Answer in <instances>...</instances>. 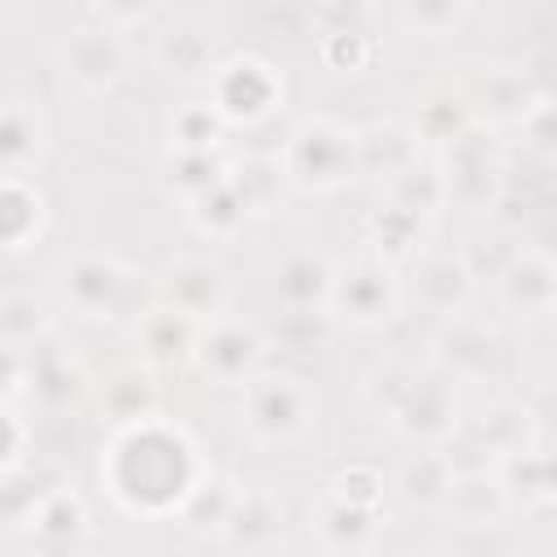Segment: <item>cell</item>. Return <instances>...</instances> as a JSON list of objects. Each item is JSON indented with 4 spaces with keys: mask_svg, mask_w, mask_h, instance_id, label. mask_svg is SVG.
Listing matches in <instances>:
<instances>
[{
    "mask_svg": "<svg viewBox=\"0 0 557 557\" xmlns=\"http://www.w3.org/2000/svg\"><path fill=\"white\" fill-rule=\"evenodd\" d=\"M479 440H483V448L500 461V457L522 453V448L535 444V418H531V409L518 405V400H496V405H487L483 418H479Z\"/></svg>",
    "mask_w": 557,
    "mask_h": 557,
    "instance_id": "obj_20",
    "label": "cell"
},
{
    "mask_svg": "<svg viewBox=\"0 0 557 557\" xmlns=\"http://www.w3.org/2000/svg\"><path fill=\"white\" fill-rule=\"evenodd\" d=\"M222 117H218V109L205 100V104H183L178 113H174V122H170V139H174V148H187V152H200V148H218V139H222Z\"/></svg>",
    "mask_w": 557,
    "mask_h": 557,
    "instance_id": "obj_33",
    "label": "cell"
},
{
    "mask_svg": "<svg viewBox=\"0 0 557 557\" xmlns=\"http://www.w3.org/2000/svg\"><path fill=\"white\" fill-rule=\"evenodd\" d=\"M387 205H396V209H405V213H413V218H431L440 205H448L444 200V183H440V170L435 165H405L400 174H392L387 178Z\"/></svg>",
    "mask_w": 557,
    "mask_h": 557,
    "instance_id": "obj_26",
    "label": "cell"
},
{
    "mask_svg": "<svg viewBox=\"0 0 557 557\" xmlns=\"http://www.w3.org/2000/svg\"><path fill=\"white\" fill-rule=\"evenodd\" d=\"M218 531L235 548H274L283 535V509L270 492H235Z\"/></svg>",
    "mask_w": 557,
    "mask_h": 557,
    "instance_id": "obj_17",
    "label": "cell"
},
{
    "mask_svg": "<svg viewBox=\"0 0 557 557\" xmlns=\"http://www.w3.org/2000/svg\"><path fill=\"white\" fill-rule=\"evenodd\" d=\"M278 96L283 83L274 78V70L252 57H235L226 65H213L209 74V104L222 122H261L265 113H274Z\"/></svg>",
    "mask_w": 557,
    "mask_h": 557,
    "instance_id": "obj_7",
    "label": "cell"
},
{
    "mask_svg": "<svg viewBox=\"0 0 557 557\" xmlns=\"http://www.w3.org/2000/svg\"><path fill=\"white\" fill-rule=\"evenodd\" d=\"M413 287H418V300H422L426 313L453 318V313L466 309V300L474 292V274H470V265L461 257L440 252V257H422L418 261V283Z\"/></svg>",
    "mask_w": 557,
    "mask_h": 557,
    "instance_id": "obj_15",
    "label": "cell"
},
{
    "mask_svg": "<svg viewBox=\"0 0 557 557\" xmlns=\"http://www.w3.org/2000/svg\"><path fill=\"white\" fill-rule=\"evenodd\" d=\"M78 383H83V374H78V366L70 357H39V366H35V374H30L26 387L48 409H57V405H65V400L78 396Z\"/></svg>",
    "mask_w": 557,
    "mask_h": 557,
    "instance_id": "obj_34",
    "label": "cell"
},
{
    "mask_svg": "<svg viewBox=\"0 0 557 557\" xmlns=\"http://www.w3.org/2000/svg\"><path fill=\"white\" fill-rule=\"evenodd\" d=\"M126 70V44L113 26H83L65 44V74L83 91H109Z\"/></svg>",
    "mask_w": 557,
    "mask_h": 557,
    "instance_id": "obj_11",
    "label": "cell"
},
{
    "mask_svg": "<svg viewBox=\"0 0 557 557\" xmlns=\"http://www.w3.org/2000/svg\"><path fill=\"white\" fill-rule=\"evenodd\" d=\"M200 326L205 322H196L183 309L161 300V305H152V309H144L135 318V339H139V348H144V357L152 366H183V361L196 357Z\"/></svg>",
    "mask_w": 557,
    "mask_h": 557,
    "instance_id": "obj_12",
    "label": "cell"
},
{
    "mask_svg": "<svg viewBox=\"0 0 557 557\" xmlns=\"http://www.w3.org/2000/svg\"><path fill=\"white\" fill-rule=\"evenodd\" d=\"M505 505H509V500H505V492H500L496 474L487 479V470L466 474V479H457V474H453L448 496H444V509H448L457 522H466V527H492V522L500 518V509H505Z\"/></svg>",
    "mask_w": 557,
    "mask_h": 557,
    "instance_id": "obj_21",
    "label": "cell"
},
{
    "mask_svg": "<svg viewBox=\"0 0 557 557\" xmlns=\"http://www.w3.org/2000/svg\"><path fill=\"white\" fill-rule=\"evenodd\" d=\"M374 383H387L379 409L396 431L409 440H444L457 422V396H453V374L444 370H418V366H383L374 370Z\"/></svg>",
    "mask_w": 557,
    "mask_h": 557,
    "instance_id": "obj_2",
    "label": "cell"
},
{
    "mask_svg": "<svg viewBox=\"0 0 557 557\" xmlns=\"http://www.w3.org/2000/svg\"><path fill=\"white\" fill-rule=\"evenodd\" d=\"M61 292L83 318H117L135 300V274L113 257H78L65 265Z\"/></svg>",
    "mask_w": 557,
    "mask_h": 557,
    "instance_id": "obj_9",
    "label": "cell"
},
{
    "mask_svg": "<svg viewBox=\"0 0 557 557\" xmlns=\"http://www.w3.org/2000/svg\"><path fill=\"white\" fill-rule=\"evenodd\" d=\"M313 409H318V400H313V392H309L300 379L261 374V370H257V374L244 383V405H239L244 426H248L257 440H265V444H283V440L305 435L309 422H313Z\"/></svg>",
    "mask_w": 557,
    "mask_h": 557,
    "instance_id": "obj_4",
    "label": "cell"
},
{
    "mask_svg": "<svg viewBox=\"0 0 557 557\" xmlns=\"http://www.w3.org/2000/svg\"><path fill=\"white\" fill-rule=\"evenodd\" d=\"M117 500L131 509H165L183 505V496L196 483V457L183 431L157 426L152 413L139 422H126L113 440V466H109Z\"/></svg>",
    "mask_w": 557,
    "mask_h": 557,
    "instance_id": "obj_1",
    "label": "cell"
},
{
    "mask_svg": "<svg viewBox=\"0 0 557 557\" xmlns=\"http://www.w3.org/2000/svg\"><path fill=\"white\" fill-rule=\"evenodd\" d=\"M152 4H157V0H91V9H96V13L104 17V26H113V30L144 22Z\"/></svg>",
    "mask_w": 557,
    "mask_h": 557,
    "instance_id": "obj_36",
    "label": "cell"
},
{
    "mask_svg": "<svg viewBox=\"0 0 557 557\" xmlns=\"http://www.w3.org/2000/svg\"><path fill=\"white\" fill-rule=\"evenodd\" d=\"M17 440H22V431H17L13 413H9V409H0V461H9V457L17 453Z\"/></svg>",
    "mask_w": 557,
    "mask_h": 557,
    "instance_id": "obj_37",
    "label": "cell"
},
{
    "mask_svg": "<svg viewBox=\"0 0 557 557\" xmlns=\"http://www.w3.org/2000/svg\"><path fill=\"white\" fill-rule=\"evenodd\" d=\"M496 483L505 492V500H522V505H544L553 496V479H548V457L531 448L500 457L496 466Z\"/></svg>",
    "mask_w": 557,
    "mask_h": 557,
    "instance_id": "obj_24",
    "label": "cell"
},
{
    "mask_svg": "<svg viewBox=\"0 0 557 557\" xmlns=\"http://www.w3.org/2000/svg\"><path fill=\"white\" fill-rule=\"evenodd\" d=\"M448 326L440 331L435 348H440V370L453 374V379H483L492 370V357L500 352V339L492 326L466 318V313H453L444 318Z\"/></svg>",
    "mask_w": 557,
    "mask_h": 557,
    "instance_id": "obj_13",
    "label": "cell"
},
{
    "mask_svg": "<svg viewBox=\"0 0 557 557\" xmlns=\"http://www.w3.org/2000/svg\"><path fill=\"white\" fill-rule=\"evenodd\" d=\"M226 178V161L213 152V148H200V152H187V148H174L170 157V183L191 200L196 191H209L213 183Z\"/></svg>",
    "mask_w": 557,
    "mask_h": 557,
    "instance_id": "obj_32",
    "label": "cell"
},
{
    "mask_svg": "<svg viewBox=\"0 0 557 557\" xmlns=\"http://www.w3.org/2000/svg\"><path fill=\"white\" fill-rule=\"evenodd\" d=\"M448 483H453V461L440 457V453H418V457L400 470V492H405V500H409V505H422V509L444 505Z\"/></svg>",
    "mask_w": 557,
    "mask_h": 557,
    "instance_id": "obj_27",
    "label": "cell"
},
{
    "mask_svg": "<svg viewBox=\"0 0 557 557\" xmlns=\"http://www.w3.org/2000/svg\"><path fill=\"white\" fill-rule=\"evenodd\" d=\"M370 231H374V239H379V257H383V261H400V257H413V252H418L422 218H413V213L387 205V209L374 213Z\"/></svg>",
    "mask_w": 557,
    "mask_h": 557,
    "instance_id": "obj_31",
    "label": "cell"
},
{
    "mask_svg": "<svg viewBox=\"0 0 557 557\" xmlns=\"http://www.w3.org/2000/svg\"><path fill=\"white\" fill-rule=\"evenodd\" d=\"M326 313L344 318L352 326H379L396 313V278L392 261L383 257H357L348 265H335L331 292H326Z\"/></svg>",
    "mask_w": 557,
    "mask_h": 557,
    "instance_id": "obj_5",
    "label": "cell"
},
{
    "mask_svg": "<svg viewBox=\"0 0 557 557\" xmlns=\"http://www.w3.org/2000/svg\"><path fill=\"white\" fill-rule=\"evenodd\" d=\"M331 274H335V265L326 257L296 252L274 270V296L283 300V309H326Z\"/></svg>",
    "mask_w": 557,
    "mask_h": 557,
    "instance_id": "obj_19",
    "label": "cell"
},
{
    "mask_svg": "<svg viewBox=\"0 0 557 557\" xmlns=\"http://www.w3.org/2000/svg\"><path fill=\"white\" fill-rule=\"evenodd\" d=\"M44 326H48V313H44V305H39L35 296L13 292V296L0 300V344H4V348H26V344H35V339L44 335Z\"/></svg>",
    "mask_w": 557,
    "mask_h": 557,
    "instance_id": "obj_30",
    "label": "cell"
},
{
    "mask_svg": "<svg viewBox=\"0 0 557 557\" xmlns=\"http://www.w3.org/2000/svg\"><path fill=\"white\" fill-rule=\"evenodd\" d=\"M261 352H265V339L252 326L218 313V318H209L200 326V339H196V357L191 361H200V370L209 379H218L222 387H244L261 370Z\"/></svg>",
    "mask_w": 557,
    "mask_h": 557,
    "instance_id": "obj_8",
    "label": "cell"
},
{
    "mask_svg": "<svg viewBox=\"0 0 557 557\" xmlns=\"http://www.w3.org/2000/svg\"><path fill=\"white\" fill-rule=\"evenodd\" d=\"M44 148L39 117L26 104H0V174L17 178Z\"/></svg>",
    "mask_w": 557,
    "mask_h": 557,
    "instance_id": "obj_23",
    "label": "cell"
},
{
    "mask_svg": "<svg viewBox=\"0 0 557 557\" xmlns=\"http://www.w3.org/2000/svg\"><path fill=\"white\" fill-rule=\"evenodd\" d=\"M226 296H231L226 274L209 257H178L161 274V300L183 309L196 322H209V318L226 313Z\"/></svg>",
    "mask_w": 557,
    "mask_h": 557,
    "instance_id": "obj_10",
    "label": "cell"
},
{
    "mask_svg": "<svg viewBox=\"0 0 557 557\" xmlns=\"http://www.w3.org/2000/svg\"><path fill=\"white\" fill-rule=\"evenodd\" d=\"M379 522L370 513V505H357V500H344L339 492H331L322 505H318V535L331 544V548H366L374 540Z\"/></svg>",
    "mask_w": 557,
    "mask_h": 557,
    "instance_id": "obj_22",
    "label": "cell"
},
{
    "mask_svg": "<svg viewBox=\"0 0 557 557\" xmlns=\"http://www.w3.org/2000/svg\"><path fill=\"white\" fill-rule=\"evenodd\" d=\"M191 218H196V226H200L205 235H235V231L244 226L248 209L235 200V191H231L226 178H222V183H213L209 191H196V196H191Z\"/></svg>",
    "mask_w": 557,
    "mask_h": 557,
    "instance_id": "obj_29",
    "label": "cell"
},
{
    "mask_svg": "<svg viewBox=\"0 0 557 557\" xmlns=\"http://www.w3.org/2000/svg\"><path fill=\"white\" fill-rule=\"evenodd\" d=\"M522 78H513V74H500V70H487V78H479V87L470 91V104L466 109H479L483 117H505V122H518L522 113H527V104H522Z\"/></svg>",
    "mask_w": 557,
    "mask_h": 557,
    "instance_id": "obj_28",
    "label": "cell"
},
{
    "mask_svg": "<svg viewBox=\"0 0 557 557\" xmlns=\"http://www.w3.org/2000/svg\"><path fill=\"white\" fill-rule=\"evenodd\" d=\"M466 17V0H400V22L418 35H448Z\"/></svg>",
    "mask_w": 557,
    "mask_h": 557,
    "instance_id": "obj_35",
    "label": "cell"
},
{
    "mask_svg": "<svg viewBox=\"0 0 557 557\" xmlns=\"http://www.w3.org/2000/svg\"><path fill=\"white\" fill-rule=\"evenodd\" d=\"M435 170L444 183V200H457L466 209H487L492 200H500L505 165H500V152L479 131H457L444 144V165Z\"/></svg>",
    "mask_w": 557,
    "mask_h": 557,
    "instance_id": "obj_6",
    "label": "cell"
},
{
    "mask_svg": "<svg viewBox=\"0 0 557 557\" xmlns=\"http://www.w3.org/2000/svg\"><path fill=\"white\" fill-rule=\"evenodd\" d=\"M152 61H157V70H165L170 78H183V83L209 78L213 74V39L200 26H187V22L170 26V30L157 35Z\"/></svg>",
    "mask_w": 557,
    "mask_h": 557,
    "instance_id": "obj_18",
    "label": "cell"
},
{
    "mask_svg": "<svg viewBox=\"0 0 557 557\" xmlns=\"http://www.w3.org/2000/svg\"><path fill=\"white\" fill-rule=\"evenodd\" d=\"M496 283H500L505 305L518 309V313H527V318H540V313L553 309V292H557V283H553V261H548L540 248L513 252V257L505 261V270L496 274Z\"/></svg>",
    "mask_w": 557,
    "mask_h": 557,
    "instance_id": "obj_14",
    "label": "cell"
},
{
    "mask_svg": "<svg viewBox=\"0 0 557 557\" xmlns=\"http://www.w3.org/2000/svg\"><path fill=\"white\" fill-rule=\"evenodd\" d=\"M283 165L270 161V157H252V161H239V165H226V187L235 191V200L252 213H270V205L283 196Z\"/></svg>",
    "mask_w": 557,
    "mask_h": 557,
    "instance_id": "obj_25",
    "label": "cell"
},
{
    "mask_svg": "<svg viewBox=\"0 0 557 557\" xmlns=\"http://www.w3.org/2000/svg\"><path fill=\"white\" fill-rule=\"evenodd\" d=\"M283 178L305 191H331L357 174V131L331 117L300 122L283 152Z\"/></svg>",
    "mask_w": 557,
    "mask_h": 557,
    "instance_id": "obj_3",
    "label": "cell"
},
{
    "mask_svg": "<svg viewBox=\"0 0 557 557\" xmlns=\"http://www.w3.org/2000/svg\"><path fill=\"white\" fill-rule=\"evenodd\" d=\"M418 161V131L405 122H374L366 131H357V174H374V178H392L405 165Z\"/></svg>",
    "mask_w": 557,
    "mask_h": 557,
    "instance_id": "obj_16",
    "label": "cell"
}]
</instances>
